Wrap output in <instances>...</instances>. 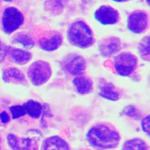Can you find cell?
<instances>
[{
  "instance_id": "obj_1",
  "label": "cell",
  "mask_w": 150,
  "mask_h": 150,
  "mask_svg": "<svg viewBox=\"0 0 150 150\" xmlns=\"http://www.w3.org/2000/svg\"><path fill=\"white\" fill-rule=\"evenodd\" d=\"M86 138L90 144L100 149L114 148L120 139L118 132L112 127L103 123L93 126L87 132Z\"/></svg>"
},
{
  "instance_id": "obj_2",
  "label": "cell",
  "mask_w": 150,
  "mask_h": 150,
  "mask_svg": "<svg viewBox=\"0 0 150 150\" xmlns=\"http://www.w3.org/2000/svg\"><path fill=\"white\" fill-rule=\"evenodd\" d=\"M67 38L70 43L80 48L90 47L94 42L91 29L81 21H76L71 25L67 31Z\"/></svg>"
},
{
  "instance_id": "obj_3",
  "label": "cell",
  "mask_w": 150,
  "mask_h": 150,
  "mask_svg": "<svg viewBox=\"0 0 150 150\" xmlns=\"http://www.w3.org/2000/svg\"><path fill=\"white\" fill-rule=\"evenodd\" d=\"M28 77L31 83L36 86L45 83L52 75L50 64L43 60H38L33 63L27 72Z\"/></svg>"
},
{
  "instance_id": "obj_4",
  "label": "cell",
  "mask_w": 150,
  "mask_h": 150,
  "mask_svg": "<svg viewBox=\"0 0 150 150\" xmlns=\"http://www.w3.org/2000/svg\"><path fill=\"white\" fill-rule=\"evenodd\" d=\"M137 65V59L132 54L123 52L116 56L114 60V67L120 76H128L132 73Z\"/></svg>"
},
{
  "instance_id": "obj_5",
  "label": "cell",
  "mask_w": 150,
  "mask_h": 150,
  "mask_svg": "<svg viewBox=\"0 0 150 150\" xmlns=\"http://www.w3.org/2000/svg\"><path fill=\"white\" fill-rule=\"evenodd\" d=\"M22 13L14 7H9L4 11L2 23L4 30L6 33H11L16 30L23 22Z\"/></svg>"
},
{
  "instance_id": "obj_6",
  "label": "cell",
  "mask_w": 150,
  "mask_h": 150,
  "mask_svg": "<svg viewBox=\"0 0 150 150\" xmlns=\"http://www.w3.org/2000/svg\"><path fill=\"white\" fill-rule=\"evenodd\" d=\"M148 17L147 14L140 11L131 13L127 20L128 29L135 33H141L148 26Z\"/></svg>"
},
{
  "instance_id": "obj_7",
  "label": "cell",
  "mask_w": 150,
  "mask_h": 150,
  "mask_svg": "<svg viewBox=\"0 0 150 150\" xmlns=\"http://www.w3.org/2000/svg\"><path fill=\"white\" fill-rule=\"evenodd\" d=\"M63 67L66 71L71 75H80L86 69L84 59L77 54H70L63 60Z\"/></svg>"
},
{
  "instance_id": "obj_8",
  "label": "cell",
  "mask_w": 150,
  "mask_h": 150,
  "mask_svg": "<svg viewBox=\"0 0 150 150\" xmlns=\"http://www.w3.org/2000/svg\"><path fill=\"white\" fill-rule=\"evenodd\" d=\"M94 18L103 25H112L118 22L119 14L118 11L111 6L103 5L96 10Z\"/></svg>"
},
{
  "instance_id": "obj_9",
  "label": "cell",
  "mask_w": 150,
  "mask_h": 150,
  "mask_svg": "<svg viewBox=\"0 0 150 150\" xmlns=\"http://www.w3.org/2000/svg\"><path fill=\"white\" fill-rule=\"evenodd\" d=\"M8 144L13 150H33L36 146L35 141L26 138H18L13 134L7 136Z\"/></svg>"
},
{
  "instance_id": "obj_10",
  "label": "cell",
  "mask_w": 150,
  "mask_h": 150,
  "mask_svg": "<svg viewBox=\"0 0 150 150\" xmlns=\"http://www.w3.org/2000/svg\"><path fill=\"white\" fill-rule=\"evenodd\" d=\"M120 49V40L116 37H110L104 39L99 47L100 53L105 57H110L114 54Z\"/></svg>"
},
{
  "instance_id": "obj_11",
  "label": "cell",
  "mask_w": 150,
  "mask_h": 150,
  "mask_svg": "<svg viewBox=\"0 0 150 150\" xmlns=\"http://www.w3.org/2000/svg\"><path fill=\"white\" fill-rule=\"evenodd\" d=\"M62 36L58 32H54L42 38L39 42L41 49L46 51H53L57 49L62 43Z\"/></svg>"
},
{
  "instance_id": "obj_12",
  "label": "cell",
  "mask_w": 150,
  "mask_h": 150,
  "mask_svg": "<svg viewBox=\"0 0 150 150\" xmlns=\"http://www.w3.org/2000/svg\"><path fill=\"white\" fill-rule=\"evenodd\" d=\"M41 150H70L67 142L59 136L46 138L42 144Z\"/></svg>"
},
{
  "instance_id": "obj_13",
  "label": "cell",
  "mask_w": 150,
  "mask_h": 150,
  "mask_svg": "<svg viewBox=\"0 0 150 150\" xmlns=\"http://www.w3.org/2000/svg\"><path fill=\"white\" fill-rule=\"evenodd\" d=\"M7 54H8L9 58L11 62L19 64H23L28 63L32 58L30 53L20 49L10 47H8Z\"/></svg>"
},
{
  "instance_id": "obj_14",
  "label": "cell",
  "mask_w": 150,
  "mask_h": 150,
  "mask_svg": "<svg viewBox=\"0 0 150 150\" xmlns=\"http://www.w3.org/2000/svg\"><path fill=\"white\" fill-rule=\"evenodd\" d=\"M2 79L6 83L23 84L26 83L24 74L18 69L10 67L6 69L3 73Z\"/></svg>"
},
{
  "instance_id": "obj_15",
  "label": "cell",
  "mask_w": 150,
  "mask_h": 150,
  "mask_svg": "<svg viewBox=\"0 0 150 150\" xmlns=\"http://www.w3.org/2000/svg\"><path fill=\"white\" fill-rule=\"evenodd\" d=\"M73 83L77 92L81 94L90 93L93 90L92 81L87 77H76L73 79Z\"/></svg>"
},
{
  "instance_id": "obj_16",
  "label": "cell",
  "mask_w": 150,
  "mask_h": 150,
  "mask_svg": "<svg viewBox=\"0 0 150 150\" xmlns=\"http://www.w3.org/2000/svg\"><path fill=\"white\" fill-rule=\"evenodd\" d=\"M101 97L111 101H115L120 97V93L114 86L110 83L104 84L100 89Z\"/></svg>"
},
{
  "instance_id": "obj_17",
  "label": "cell",
  "mask_w": 150,
  "mask_h": 150,
  "mask_svg": "<svg viewBox=\"0 0 150 150\" xmlns=\"http://www.w3.org/2000/svg\"><path fill=\"white\" fill-rule=\"evenodd\" d=\"M22 106L25 112L32 118H38L39 117L42 112V106L39 103L30 100L23 104Z\"/></svg>"
},
{
  "instance_id": "obj_18",
  "label": "cell",
  "mask_w": 150,
  "mask_h": 150,
  "mask_svg": "<svg viewBox=\"0 0 150 150\" xmlns=\"http://www.w3.org/2000/svg\"><path fill=\"white\" fill-rule=\"evenodd\" d=\"M122 150H149V146L143 139L133 138L124 142Z\"/></svg>"
},
{
  "instance_id": "obj_19",
  "label": "cell",
  "mask_w": 150,
  "mask_h": 150,
  "mask_svg": "<svg viewBox=\"0 0 150 150\" xmlns=\"http://www.w3.org/2000/svg\"><path fill=\"white\" fill-rule=\"evenodd\" d=\"M13 41L21 44L24 47L27 49L32 48L35 45L33 39L28 34L25 33H19L13 38Z\"/></svg>"
},
{
  "instance_id": "obj_20",
  "label": "cell",
  "mask_w": 150,
  "mask_h": 150,
  "mask_svg": "<svg viewBox=\"0 0 150 150\" xmlns=\"http://www.w3.org/2000/svg\"><path fill=\"white\" fill-rule=\"evenodd\" d=\"M138 50L140 56L146 60L149 59V37H144L138 46Z\"/></svg>"
},
{
  "instance_id": "obj_21",
  "label": "cell",
  "mask_w": 150,
  "mask_h": 150,
  "mask_svg": "<svg viewBox=\"0 0 150 150\" xmlns=\"http://www.w3.org/2000/svg\"><path fill=\"white\" fill-rule=\"evenodd\" d=\"M9 110L12 114V118L16 119L26 114L25 111L21 105H14L10 107Z\"/></svg>"
},
{
  "instance_id": "obj_22",
  "label": "cell",
  "mask_w": 150,
  "mask_h": 150,
  "mask_svg": "<svg viewBox=\"0 0 150 150\" xmlns=\"http://www.w3.org/2000/svg\"><path fill=\"white\" fill-rule=\"evenodd\" d=\"M141 125L144 132H145L149 135V115H147L142 120Z\"/></svg>"
},
{
  "instance_id": "obj_23",
  "label": "cell",
  "mask_w": 150,
  "mask_h": 150,
  "mask_svg": "<svg viewBox=\"0 0 150 150\" xmlns=\"http://www.w3.org/2000/svg\"><path fill=\"white\" fill-rule=\"evenodd\" d=\"M8 47L0 40V63L2 62L7 54Z\"/></svg>"
},
{
  "instance_id": "obj_24",
  "label": "cell",
  "mask_w": 150,
  "mask_h": 150,
  "mask_svg": "<svg viewBox=\"0 0 150 150\" xmlns=\"http://www.w3.org/2000/svg\"><path fill=\"white\" fill-rule=\"evenodd\" d=\"M0 119H1V122L2 123L5 124V123H6L9 121V117L8 114L6 112L3 111L0 114Z\"/></svg>"
},
{
  "instance_id": "obj_25",
  "label": "cell",
  "mask_w": 150,
  "mask_h": 150,
  "mask_svg": "<svg viewBox=\"0 0 150 150\" xmlns=\"http://www.w3.org/2000/svg\"><path fill=\"white\" fill-rule=\"evenodd\" d=\"M114 1H115V2H125L128 0H113Z\"/></svg>"
},
{
  "instance_id": "obj_26",
  "label": "cell",
  "mask_w": 150,
  "mask_h": 150,
  "mask_svg": "<svg viewBox=\"0 0 150 150\" xmlns=\"http://www.w3.org/2000/svg\"><path fill=\"white\" fill-rule=\"evenodd\" d=\"M146 2H147V3L149 4V0H146Z\"/></svg>"
},
{
  "instance_id": "obj_27",
  "label": "cell",
  "mask_w": 150,
  "mask_h": 150,
  "mask_svg": "<svg viewBox=\"0 0 150 150\" xmlns=\"http://www.w3.org/2000/svg\"><path fill=\"white\" fill-rule=\"evenodd\" d=\"M4 1H11L12 0H4Z\"/></svg>"
}]
</instances>
